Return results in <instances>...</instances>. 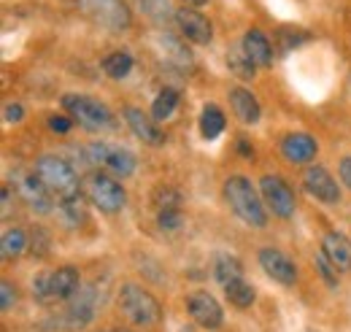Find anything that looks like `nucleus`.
<instances>
[{"label":"nucleus","instance_id":"nucleus-1","mask_svg":"<svg viewBox=\"0 0 351 332\" xmlns=\"http://www.w3.org/2000/svg\"><path fill=\"white\" fill-rule=\"evenodd\" d=\"M36 173L44 181V187L51 192V198H57L60 203H73L82 195V181L79 173L73 170V165L62 157L54 154H44L36 163Z\"/></svg>","mask_w":351,"mask_h":332},{"label":"nucleus","instance_id":"nucleus-2","mask_svg":"<svg viewBox=\"0 0 351 332\" xmlns=\"http://www.w3.org/2000/svg\"><path fill=\"white\" fill-rule=\"evenodd\" d=\"M224 200L227 206L232 208V213L246 222L249 227H265L267 224V213H265V206L257 198V189L252 187V181L246 176H230L224 181Z\"/></svg>","mask_w":351,"mask_h":332},{"label":"nucleus","instance_id":"nucleus-3","mask_svg":"<svg viewBox=\"0 0 351 332\" xmlns=\"http://www.w3.org/2000/svg\"><path fill=\"white\" fill-rule=\"evenodd\" d=\"M119 308L122 313L138 327H154L162 319V305L152 292H146L138 284H122L119 289Z\"/></svg>","mask_w":351,"mask_h":332},{"label":"nucleus","instance_id":"nucleus-4","mask_svg":"<svg viewBox=\"0 0 351 332\" xmlns=\"http://www.w3.org/2000/svg\"><path fill=\"white\" fill-rule=\"evenodd\" d=\"M79 11L92 25L111 33H125L132 25V14L125 0H79Z\"/></svg>","mask_w":351,"mask_h":332},{"label":"nucleus","instance_id":"nucleus-5","mask_svg":"<svg viewBox=\"0 0 351 332\" xmlns=\"http://www.w3.org/2000/svg\"><path fill=\"white\" fill-rule=\"evenodd\" d=\"M62 108H65L79 125L92 130V132L108 130V127L114 125L111 111H108L100 100H95V97H89V95H76V92L65 95V97H62Z\"/></svg>","mask_w":351,"mask_h":332},{"label":"nucleus","instance_id":"nucleus-6","mask_svg":"<svg viewBox=\"0 0 351 332\" xmlns=\"http://www.w3.org/2000/svg\"><path fill=\"white\" fill-rule=\"evenodd\" d=\"M84 189H87L89 203L97 206L100 211H106V213H117V211H122L125 203H128V195H125L122 184L114 181L111 176L100 173V170L89 173L87 181H84Z\"/></svg>","mask_w":351,"mask_h":332},{"label":"nucleus","instance_id":"nucleus-7","mask_svg":"<svg viewBox=\"0 0 351 332\" xmlns=\"http://www.w3.org/2000/svg\"><path fill=\"white\" fill-rule=\"evenodd\" d=\"M11 184L19 195L22 203H27V208H33L36 213H49L51 211V192L44 187V181L38 178L36 170H25V167H16L11 170Z\"/></svg>","mask_w":351,"mask_h":332},{"label":"nucleus","instance_id":"nucleus-8","mask_svg":"<svg viewBox=\"0 0 351 332\" xmlns=\"http://www.w3.org/2000/svg\"><path fill=\"white\" fill-rule=\"evenodd\" d=\"M260 192H263V200L267 203V208H270L276 216L289 219V216L295 213L298 200H295V192L289 189V184H287L284 178H278V176H265L263 181H260Z\"/></svg>","mask_w":351,"mask_h":332},{"label":"nucleus","instance_id":"nucleus-9","mask_svg":"<svg viewBox=\"0 0 351 332\" xmlns=\"http://www.w3.org/2000/svg\"><path fill=\"white\" fill-rule=\"evenodd\" d=\"M303 184H306L308 195H313L316 200H322V203H327V206L341 203V187H338V181L330 176L327 167H322V165L306 167Z\"/></svg>","mask_w":351,"mask_h":332},{"label":"nucleus","instance_id":"nucleus-10","mask_svg":"<svg viewBox=\"0 0 351 332\" xmlns=\"http://www.w3.org/2000/svg\"><path fill=\"white\" fill-rule=\"evenodd\" d=\"M173 19L186 41L197 43V46H208V43L214 41V27H211V22L200 11H195V8H178L173 14Z\"/></svg>","mask_w":351,"mask_h":332},{"label":"nucleus","instance_id":"nucleus-11","mask_svg":"<svg viewBox=\"0 0 351 332\" xmlns=\"http://www.w3.org/2000/svg\"><path fill=\"white\" fill-rule=\"evenodd\" d=\"M186 308H189V316H192L200 327H206V330L221 327L224 311H221V305L217 303L214 294H208V292H195V294H189Z\"/></svg>","mask_w":351,"mask_h":332},{"label":"nucleus","instance_id":"nucleus-12","mask_svg":"<svg viewBox=\"0 0 351 332\" xmlns=\"http://www.w3.org/2000/svg\"><path fill=\"white\" fill-rule=\"evenodd\" d=\"M260 265H263L265 273H267L273 281H278V284H284V287H292V284L298 281V268H295V262H292L284 251L263 249L260 251Z\"/></svg>","mask_w":351,"mask_h":332},{"label":"nucleus","instance_id":"nucleus-13","mask_svg":"<svg viewBox=\"0 0 351 332\" xmlns=\"http://www.w3.org/2000/svg\"><path fill=\"white\" fill-rule=\"evenodd\" d=\"M95 305H97V292H95V287L79 289L71 297V305L65 311V322L71 327H84V324L92 322V316H95Z\"/></svg>","mask_w":351,"mask_h":332},{"label":"nucleus","instance_id":"nucleus-14","mask_svg":"<svg viewBox=\"0 0 351 332\" xmlns=\"http://www.w3.org/2000/svg\"><path fill=\"white\" fill-rule=\"evenodd\" d=\"M319 146H316V138H311L308 132H292L281 141V154L295 163V165H306L316 157Z\"/></svg>","mask_w":351,"mask_h":332},{"label":"nucleus","instance_id":"nucleus-15","mask_svg":"<svg viewBox=\"0 0 351 332\" xmlns=\"http://www.w3.org/2000/svg\"><path fill=\"white\" fill-rule=\"evenodd\" d=\"M125 119H128L130 130L135 132V138L143 141L146 146H162V143H165V132L154 125L141 108H135V106L125 108Z\"/></svg>","mask_w":351,"mask_h":332},{"label":"nucleus","instance_id":"nucleus-16","mask_svg":"<svg viewBox=\"0 0 351 332\" xmlns=\"http://www.w3.org/2000/svg\"><path fill=\"white\" fill-rule=\"evenodd\" d=\"M49 287H51V297L54 300H71L76 292L82 289V276L76 268L62 265L54 273H49Z\"/></svg>","mask_w":351,"mask_h":332},{"label":"nucleus","instance_id":"nucleus-17","mask_svg":"<svg viewBox=\"0 0 351 332\" xmlns=\"http://www.w3.org/2000/svg\"><path fill=\"white\" fill-rule=\"evenodd\" d=\"M322 251L327 254V259L338 268V270H346L351 273V241L343 233H327L324 241H322Z\"/></svg>","mask_w":351,"mask_h":332},{"label":"nucleus","instance_id":"nucleus-18","mask_svg":"<svg viewBox=\"0 0 351 332\" xmlns=\"http://www.w3.org/2000/svg\"><path fill=\"white\" fill-rule=\"evenodd\" d=\"M230 106H232V111H235V117L243 122V125H257L260 122V103H257V97L249 92V89H243V86H235V89H230Z\"/></svg>","mask_w":351,"mask_h":332},{"label":"nucleus","instance_id":"nucleus-19","mask_svg":"<svg viewBox=\"0 0 351 332\" xmlns=\"http://www.w3.org/2000/svg\"><path fill=\"white\" fill-rule=\"evenodd\" d=\"M241 46H243V51L252 57V62H254V65L267 68V65L273 62V46H270V41L265 38L260 30H249V33L243 36Z\"/></svg>","mask_w":351,"mask_h":332},{"label":"nucleus","instance_id":"nucleus-20","mask_svg":"<svg viewBox=\"0 0 351 332\" xmlns=\"http://www.w3.org/2000/svg\"><path fill=\"white\" fill-rule=\"evenodd\" d=\"M214 278L219 281L221 287L232 284V281H241L243 278V265L235 254H217L214 257Z\"/></svg>","mask_w":351,"mask_h":332},{"label":"nucleus","instance_id":"nucleus-21","mask_svg":"<svg viewBox=\"0 0 351 332\" xmlns=\"http://www.w3.org/2000/svg\"><path fill=\"white\" fill-rule=\"evenodd\" d=\"M224 114H221L219 106H214V103H208L206 108H203V114H200V135L206 138V141H217L221 135V130H224Z\"/></svg>","mask_w":351,"mask_h":332},{"label":"nucleus","instance_id":"nucleus-22","mask_svg":"<svg viewBox=\"0 0 351 332\" xmlns=\"http://www.w3.org/2000/svg\"><path fill=\"white\" fill-rule=\"evenodd\" d=\"M106 167H108L114 176L128 178V176H132V170H135V157H132L128 149H122V146H108Z\"/></svg>","mask_w":351,"mask_h":332},{"label":"nucleus","instance_id":"nucleus-23","mask_svg":"<svg viewBox=\"0 0 351 332\" xmlns=\"http://www.w3.org/2000/svg\"><path fill=\"white\" fill-rule=\"evenodd\" d=\"M103 71H106V76H108V79H128V76H130V71H132L130 51H125V49L111 51V54L103 60Z\"/></svg>","mask_w":351,"mask_h":332},{"label":"nucleus","instance_id":"nucleus-24","mask_svg":"<svg viewBox=\"0 0 351 332\" xmlns=\"http://www.w3.org/2000/svg\"><path fill=\"white\" fill-rule=\"evenodd\" d=\"M227 68H230V73L232 76H238V79H254L257 76V65L252 62V57L243 51V46H238V49H232L230 54H227Z\"/></svg>","mask_w":351,"mask_h":332},{"label":"nucleus","instance_id":"nucleus-25","mask_svg":"<svg viewBox=\"0 0 351 332\" xmlns=\"http://www.w3.org/2000/svg\"><path fill=\"white\" fill-rule=\"evenodd\" d=\"M224 294H227V300H230V305H235V308H252V303H254V297H257V292L252 284H246L243 278L241 281H232V284H227L224 287Z\"/></svg>","mask_w":351,"mask_h":332},{"label":"nucleus","instance_id":"nucleus-26","mask_svg":"<svg viewBox=\"0 0 351 332\" xmlns=\"http://www.w3.org/2000/svg\"><path fill=\"white\" fill-rule=\"evenodd\" d=\"M176 106H178V92H176L173 86H165V89L154 97V103H152V119H157V122L168 119L176 111Z\"/></svg>","mask_w":351,"mask_h":332},{"label":"nucleus","instance_id":"nucleus-27","mask_svg":"<svg viewBox=\"0 0 351 332\" xmlns=\"http://www.w3.org/2000/svg\"><path fill=\"white\" fill-rule=\"evenodd\" d=\"M0 251H3V259H14V257L25 254L27 251V235L22 230H5Z\"/></svg>","mask_w":351,"mask_h":332},{"label":"nucleus","instance_id":"nucleus-28","mask_svg":"<svg viewBox=\"0 0 351 332\" xmlns=\"http://www.w3.org/2000/svg\"><path fill=\"white\" fill-rule=\"evenodd\" d=\"M141 8L154 22H168L171 19V0H141Z\"/></svg>","mask_w":351,"mask_h":332},{"label":"nucleus","instance_id":"nucleus-29","mask_svg":"<svg viewBox=\"0 0 351 332\" xmlns=\"http://www.w3.org/2000/svg\"><path fill=\"white\" fill-rule=\"evenodd\" d=\"M316 270H319V276L324 278V284H327L330 289H338V268L327 259V254H324V251H319V254H316Z\"/></svg>","mask_w":351,"mask_h":332},{"label":"nucleus","instance_id":"nucleus-30","mask_svg":"<svg viewBox=\"0 0 351 332\" xmlns=\"http://www.w3.org/2000/svg\"><path fill=\"white\" fill-rule=\"evenodd\" d=\"M152 203L160 208V211H165V208H178L181 195H178L176 189H171V187H157L154 195H152Z\"/></svg>","mask_w":351,"mask_h":332},{"label":"nucleus","instance_id":"nucleus-31","mask_svg":"<svg viewBox=\"0 0 351 332\" xmlns=\"http://www.w3.org/2000/svg\"><path fill=\"white\" fill-rule=\"evenodd\" d=\"M157 222L162 230H178L184 224V216H181V208H165L157 213Z\"/></svg>","mask_w":351,"mask_h":332},{"label":"nucleus","instance_id":"nucleus-32","mask_svg":"<svg viewBox=\"0 0 351 332\" xmlns=\"http://www.w3.org/2000/svg\"><path fill=\"white\" fill-rule=\"evenodd\" d=\"M16 305V287L11 281H0V308L3 313H8Z\"/></svg>","mask_w":351,"mask_h":332},{"label":"nucleus","instance_id":"nucleus-33","mask_svg":"<svg viewBox=\"0 0 351 332\" xmlns=\"http://www.w3.org/2000/svg\"><path fill=\"white\" fill-rule=\"evenodd\" d=\"M162 43H168V46H171L168 57H171V60H176L178 65H189V62H192L189 51H184V46H181V43L176 41V38H171V36H168V38H162Z\"/></svg>","mask_w":351,"mask_h":332},{"label":"nucleus","instance_id":"nucleus-34","mask_svg":"<svg viewBox=\"0 0 351 332\" xmlns=\"http://www.w3.org/2000/svg\"><path fill=\"white\" fill-rule=\"evenodd\" d=\"M33 294H36L41 303H51V300H54V297H51V287H49V273L36 276V281H33Z\"/></svg>","mask_w":351,"mask_h":332},{"label":"nucleus","instance_id":"nucleus-35","mask_svg":"<svg viewBox=\"0 0 351 332\" xmlns=\"http://www.w3.org/2000/svg\"><path fill=\"white\" fill-rule=\"evenodd\" d=\"M3 114H5V122H22L25 119V108L19 103H8L3 108Z\"/></svg>","mask_w":351,"mask_h":332},{"label":"nucleus","instance_id":"nucleus-36","mask_svg":"<svg viewBox=\"0 0 351 332\" xmlns=\"http://www.w3.org/2000/svg\"><path fill=\"white\" fill-rule=\"evenodd\" d=\"M49 127H51L54 132H62V135H65V132H71V119L54 114V117H49Z\"/></svg>","mask_w":351,"mask_h":332},{"label":"nucleus","instance_id":"nucleus-37","mask_svg":"<svg viewBox=\"0 0 351 332\" xmlns=\"http://www.w3.org/2000/svg\"><path fill=\"white\" fill-rule=\"evenodd\" d=\"M341 181L351 189V157H343V160H341Z\"/></svg>","mask_w":351,"mask_h":332},{"label":"nucleus","instance_id":"nucleus-38","mask_svg":"<svg viewBox=\"0 0 351 332\" xmlns=\"http://www.w3.org/2000/svg\"><path fill=\"white\" fill-rule=\"evenodd\" d=\"M238 152H241V154H243L246 160H252V157H254V149H252V146H249V143H246L243 138L238 141Z\"/></svg>","mask_w":351,"mask_h":332},{"label":"nucleus","instance_id":"nucleus-39","mask_svg":"<svg viewBox=\"0 0 351 332\" xmlns=\"http://www.w3.org/2000/svg\"><path fill=\"white\" fill-rule=\"evenodd\" d=\"M8 208H11V192H8V189H3V219L8 216Z\"/></svg>","mask_w":351,"mask_h":332},{"label":"nucleus","instance_id":"nucleus-40","mask_svg":"<svg viewBox=\"0 0 351 332\" xmlns=\"http://www.w3.org/2000/svg\"><path fill=\"white\" fill-rule=\"evenodd\" d=\"M184 3H186V5H206L208 0H184Z\"/></svg>","mask_w":351,"mask_h":332},{"label":"nucleus","instance_id":"nucleus-41","mask_svg":"<svg viewBox=\"0 0 351 332\" xmlns=\"http://www.w3.org/2000/svg\"><path fill=\"white\" fill-rule=\"evenodd\" d=\"M103 332H130V330H103Z\"/></svg>","mask_w":351,"mask_h":332},{"label":"nucleus","instance_id":"nucleus-42","mask_svg":"<svg viewBox=\"0 0 351 332\" xmlns=\"http://www.w3.org/2000/svg\"><path fill=\"white\" fill-rule=\"evenodd\" d=\"M349 89H351V76H349Z\"/></svg>","mask_w":351,"mask_h":332}]
</instances>
